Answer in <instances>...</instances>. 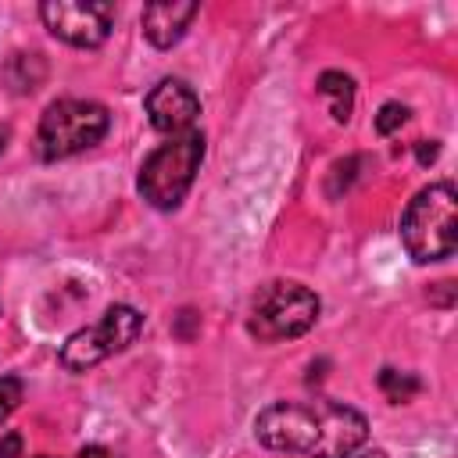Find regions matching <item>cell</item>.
I'll use <instances>...</instances> for the list:
<instances>
[{
    "label": "cell",
    "instance_id": "cell-1",
    "mask_svg": "<svg viewBox=\"0 0 458 458\" xmlns=\"http://www.w3.org/2000/svg\"><path fill=\"white\" fill-rule=\"evenodd\" d=\"M254 437L268 451L304 458H354L369 440V419L333 397L272 401L254 419Z\"/></svg>",
    "mask_w": 458,
    "mask_h": 458
},
{
    "label": "cell",
    "instance_id": "cell-2",
    "mask_svg": "<svg viewBox=\"0 0 458 458\" xmlns=\"http://www.w3.org/2000/svg\"><path fill=\"white\" fill-rule=\"evenodd\" d=\"M401 243L415 265L444 261L458 247V193L451 182L422 186L401 215Z\"/></svg>",
    "mask_w": 458,
    "mask_h": 458
},
{
    "label": "cell",
    "instance_id": "cell-3",
    "mask_svg": "<svg viewBox=\"0 0 458 458\" xmlns=\"http://www.w3.org/2000/svg\"><path fill=\"white\" fill-rule=\"evenodd\" d=\"M111 129V111L97 100L61 97L47 104L36 125V154L39 161H64L89 147H97Z\"/></svg>",
    "mask_w": 458,
    "mask_h": 458
},
{
    "label": "cell",
    "instance_id": "cell-4",
    "mask_svg": "<svg viewBox=\"0 0 458 458\" xmlns=\"http://www.w3.org/2000/svg\"><path fill=\"white\" fill-rule=\"evenodd\" d=\"M200 161H204V132L190 129L182 136H168V143L150 150L140 168V179H136L140 197L157 211L179 208L193 186Z\"/></svg>",
    "mask_w": 458,
    "mask_h": 458
},
{
    "label": "cell",
    "instance_id": "cell-5",
    "mask_svg": "<svg viewBox=\"0 0 458 458\" xmlns=\"http://www.w3.org/2000/svg\"><path fill=\"white\" fill-rule=\"evenodd\" d=\"M318 293L308 290L304 283L293 279H276L258 290L250 315H247V333L261 344H279L304 336L318 322Z\"/></svg>",
    "mask_w": 458,
    "mask_h": 458
},
{
    "label": "cell",
    "instance_id": "cell-6",
    "mask_svg": "<svg viewBox=\"0 0 458 458\" xmlns=\"http://www.w3.org/2000/svg\"><path fill=\"white\" fill-rule=\"evenodd\" d=\"M140 333H143V315L132 304H111L93 326L75 329L64 340L57 358H61V365L68 372H89L104 358L122 354L125 347H132Z\"/></svg>",
    "mask_w": 458,
    "mask_h": 458
},
{
    "label": "cell",
    "instance_id": "cell-7",
    "mask_svg": "<svg viewBox=\"0 0 458 458\" xmlns=\"http://www.w3.org/2000/svg\"><path fill=\"white\" fill-rule=\"evenodd\" d=\"M39 21L54 39L79 50H97L100 43H107L114 29V4L111 0H47L39 4Z\"/></svg>",
    "mask_w": 458,
    "mask_h": 458
},
{
    "label": "cell",
    "instance_id": "cell-8",
    "mask_svg": "<svg viewBox=\"0 0 458 458\" xmlns=\"http://www.w3.org/2000/svg\"><path fill=\"white\" fill-rule=\"evenodd\" d=\"M143 107H147V118H150V125H154L157 132H165V136H182V132L193 129V122H197V114H200V97H197L193 86L182 82V79H161V82L147 93Z\"/></svg>",
    "mask_w": 458,
    "mask_h": 458
},
{
    "label": "cell",
    "instance_id": "cell-9",
    "mask_svg": "<svg viewBox=\"0 0 458 458\" xmlns=\"http://www.w3.org/2000/svg\"><path fill=\"white\" fill-rule=\"evenodd\" d=\"M197 11H200V7H197L193 0H154V4H147L143 14H140L143 36L150 39V47L172 50V47L186 36V29H190V21L197 18Z\"/></svg>",
    "mask_w": 458,
    "mask_h": 458
},
{
    "label": "cell",
    "instance_id": "cell-10",
    "mask_svg": "<svg viewBox=\"0 0 458 458\" xmlns=\"http://www.w3.org/2000/svg\"><path fill=\"white\" fill-rule=\"evenodd\" d=\"M315 93L329 100V114L333 122H347L351 111H354V79L344 75V72H322L318 82H315Z\"/></svg>",
    "mask_w": 458,
    "mask_h": 458
},
{
    "label": "cell",
    "instance_id": "cell-11",
    "mask_svg": "<svg viewBox=\"0 0 458 458\" xmlns=\"http://www.w3.org/2000/svg\"><path fill=\"white\" fill-rule=\"evenodd\" d=\"M47 75V64L39 54H14L4 68V82L14 89V93H32Z\"/></svg>",
    "mask_w": 458,
    "mask_h": 458
},
{
    "label": "cell",
    "instance_id": "cell-12",
    "mask_svg": "<svg viewBox=\"0 0 458 458\" xmlns=\"http://www.w3.org/2000/svg\"><path fill=\"white\" fill-rule=\"evenodd\" d=\"M419 376H411V372H397V369H383L379 372V390L386 394V401L390 404H404V401H411L415 394H419Z\"/></svg>",
    "mask_w": 458,
    "mask_h": 458
},
{
    "label": "cell",
    "instance_id": "cell-13",
    "mask_svg": "<svg viewBox=\"0 0 458 458\" xmlns=\"http://www.w3.org/2000/svg\"><path fill=\"white\" fill-rule=\"evenodd\" d=\"M25 397V383L18 376H0V422H7Z\"/></svg>",
    "mask_w": 458,
    "mask_h": 458
},
{
    "label": "cell",
    "instance_id": "cell-14",
    "mask_svg": "<svg viewBox=\"0 0 458 458\" xmlns=\"http://www.w3.org/2000/svg\"><path fill=\"white\" fill-rule=\"evenodd\" d=\"M404 122H408V107H404L401 100H386V104L379 107V114H376V132H379V136H390V132H397Z\"/></svg>",
    "mask_w": 458,
    "mask_h": 458
},
{
    "label": "cell",
    "instance_id": "cell-15",
    "mask_svg": "<svg viewBox=\"0 0 458 458\" xmlns=\"http://www.w3.org/2000/svg\"><path fill=\"white\" fill-rule=\"evenodd\" d=\"M358 165H361V157H347V161H336V165H333V175H329V197H340V190L351 186Z\"/></svg>",
    "mask_w": 458,
    "mask_h": 458
},
{
    "label": "cell",
    "instance_id": "cell-16",
    "mask_svg": "<svg viewBox=\"0 0 458 458\" xmlns=\"http://www.w3.org/2000/svg\"><path fill=\"white\" fill-rule=\"evenodd\" d=\"M197 329H200V315H197L193 308H182V311L175 315V322H172V333H175L179 340H193Z\"/></svg>",
    "mask_w": 458,
    "mask_h": 458
},
{
    "label": "cell",
    "instance_id": "cell-17",
    "mask_svg": "<svg viewBox=\"0 0 458 458\" xmlns=\"http://www.w3.org/2000/svg\"><path fill=\"white\" fill-rule=\"evenodd\" d=\"M21 447H25V440H21V433H4L0 437V458H21Z\"/></svg>",
    "mask_w": 458,
    "mask_h": 458
},
{
    "label": "cell",
    "instance_id": "cell-18",
    "mask_svg": "<svg viewBox=\"0 0 458 458\" xmlns=\"http://www.w3.org/2000/svg\"><path fill=\"white\" fill-rule=\"evenodd\" d=\"M437 154H440V143H437V140H419V143H415V157H419V165H433Z\"/></svg>",
    "mask_w": 458,
    "mask_h": 458
},
{
    "label": "cell",
    "instance_id": "cell-19",
    "mask_svg": "<svg viewBox=\"0 0 458 458\" xmlns=\"http://www.w3.org/2000/svg\"><path fill=\"white\" fill-rule=\"evenodd\" d=\"M75 458H111V451L107 447H100V444H86V447H79V454Z\"/></svg>",
    "mask_w": 458,
    "mask_h": 458
},
{
    "label": "cell",
    "instance_id": "cell-20",
    "mask_svg": "<svg viewBox=\"0 0 458 458\" xmlns=\"http://www.w3.org/2000/svg\"><path fill=\"white\" fill-rule=\"evenodd\" d=\"M354 458H386V451L383 447H361Z\"/></svg>",
    "mask_w": 458,
    "mask_h": 458
},
{
    "label": "cell",
    "instance_id": "cell-21",
    "mask_svg": "<svg viewBox=\"0 0 458 458\" xmlns=\"http://www.w3.org/2000/svg\"><path fill=\"white\" fill-rule=\"evenodd\" d=\"M4 147H7V129L0 125V150H4Z\"/></svg>",
    "mask_w": 458,
    "mask_h": 458
},
{
    "label": "cell",
    "instance_id": "cell-22",
    "mask_svg": "<svg viewBox=\"0 0 458 458\" xmlns=\"http://www.w3.org/2000/svg\"><path fill=\"white\" fill-rule=\"evenodd\" d=\"M36 458H57V454H36Z\"/></svg>",
    "mask_w": 458,
    "mask_h": 458
}]
</instances>
